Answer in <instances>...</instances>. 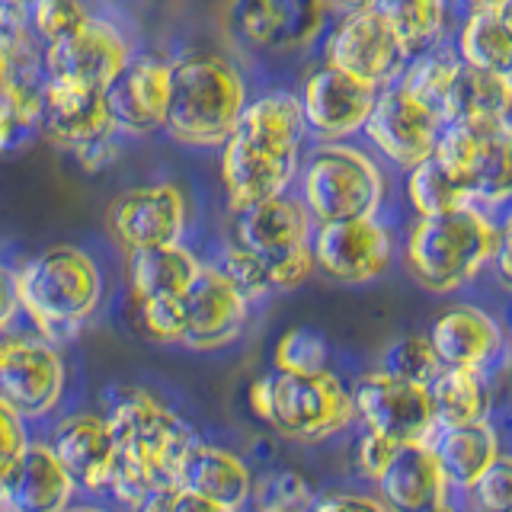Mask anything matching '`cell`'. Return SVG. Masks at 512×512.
<instances>
[{"label":"cell","mask_w":512,"mask_h":512,"mask_svg":"<svg viewBox=\"0 0 512 512\" xmlns=\"http://www.w3.org/2000/svg\"><path fill=\"white\" fill-rule=\"evenodd\" d=\"M304 138L308 125L295 93H266L244 106L231 138L221 144V183L234 215L285 196Z\"/></svg>","instance_id":"cell-1"},{"label":"cell","mask_w":512,"mask_h":512,"mask_svg":"<svg viewBox=\"0 0 512 512\" xmlns=\"http://www.w3.org/2000/svg\"><path fill=\"white\" fill-rule=\"evenodd\" d=\"M106 423L116 442L109 493L132 509L154 490L176 484L186 455L202 442L180 413L141 388H128L106 413Z\"/></svg>","instance_id":"cell-2"},{"label":"cell","mask_w":512,"mask_h":512,"mask_svg":"<svg viewBox=\"0 0 512 512\" xmlns=\"http://www.w3.org/2000/svg\"><path fill=\"white\" fill-rule=\"evenodd\" d=\"M20 311L36 324L45 343H68L90 324L103 301V272L87 250L58 244L13 272Z\"/></svg>","instance_id":"cell-3"},{"label":"cell","mask_w":512,"mask_h":512,"mask_svg":"<svg viewBox=\"0 0 512 512\" xmlns=\"http://www.w3.org/2000/svg\"><path fill=\"white\" fill-rule=\"evenodd\" d=\"M247 106L244 77L224 55L189 52L170 64L167 132L192 148H221Z\"/></svg>","instance_id":"cell-4"},{"label":"cell","mask_w":512,"mask_h":512,"mask_svg":"<svg viewBox=\"0 0 512 512\" xmlns=\"http://www.w3.org/2000/svg\"><path fill=\"white\" fill-rule=\"evenodd\" d=\"M500 228L477 205L455 208L448 215L420 218L410 228L404 263L426 292H455L493 260Z\"/></svg>","instance_id":"cell-5"},{"label":"cell","mask_w":512,"mask_h":512,"mask_svg":"<svg viewBox=\"0 0 512 512\" xmlns=\"http://www.w3.org/2000/svg\"><path fill=\"white\" fill-rule=\"evenodd\" d=\"M250 410L279 436L317 445L327 442L356 420L352 394L333 372L324 375H282L269 372L247 391Z\"/></svg>","instance_id":"cell-6"},{"label":"cell","mask_w":512,"mask_h":512,"mask_svg":"<svg viewBox=\"0 0 512 512\" xmlns=\"http://www.w3.org/2000/svg\"><path fill=\"white\" fill-rule=\"evenodd\" d=\"M301 202L314 224L375 218L384 202V176L359 148L324 144L301 173Z\"/></svg>","instance_id":"cell-7"},{"label":"cell","mask_w":512,"mask_h":512,"mask_svg":"<svg viewBox=\"0 0 512 512\" xmlns=\"http://www.w3.org/2000/svg\"><path fill=\"white\" fill-rule=\"evenodd\" d=\"M436 157L452 170L471 205L512 202V122H455L445 125Z\"/></svg>","instance_id":"cell-8"},{"label":"cell","mask_w":512,"mask_h":512,"mask_svg":"<svg viewBox=\"0 0 512 512\" xmlns=\"http://www.w3.org/2000/svg\"><path fill=\"white\" fill-rule=\"evenodd\" d=\"M410 61V48L375 10L346 13L327 39V64L372 90L394 87Z\"/></svg>","instance_id":"cell-9"},{"label":"cell","mask_w":512,"mask_h":512,"mask_svg":"<svg viewBox=\"0 0 512 512\" xmlns=\"http://www.w3.org/2000/svg\"><path fill=\"white\" fill-rule=\"evenodd\" d=\"M349 394L365 432H375L397 445H429L436 436V413H432L429 391L420 384L368 372L352 384Z\"/></svg>","instance_id":"cell-10"},{"label":"cell","mask_w":512,"mask_h":512,"mask_svg":"<svg viewBox=\"0 0 512 512\" xmlns=\"http://www.w3.org/2000/svg\"><path fill=\"white\" fill-rule=\"evenodd\" d=\"M442 128L445 122L436 109L413 100L407 90H400L394 84V87L378 90L375 106L368 112L362 132L391 164L413 170L416 164H423L426 157L436 154Z\"/></svg>","instance_id":"cell-11"},{"label":"cell","mask_w":512,"mask_h":512,"mask_svg":"<svg viewBox=\"0 0 512 512\" xmlns=\"http://www.w3.org/2000/svg\"><path fill=\"white\" fill-rule=\"evenodd\" d=\"M64 368L61 352L45 343L42 336H10L4 362H0V400L16 410L23 420H42L64 397Z\"/></svg>","instance_id":"cell-12"},{"label":"cell","mask_w":512,"mask_h":512,"mask_svg":"<svg viewBox=\"0 0 512 512\" xmlns=\"http://www.w3.org/2000/svg\"><path fill=\"white\" fill-rule=\"evenodd\" d=\"M42 61L48 80H61V84H77L103 93L112 84V77L132 61V48H128V39L119 32L116 23L90 16L71 36L45 45Z\"/></svg>","instance_id":"cell-13"},{"label":"cell","mask_w":512,"mask_h":512,"mask_svg":"<svg viewBox=\"0 0 512 512\" xmlns=\"http://www.w3.org/2000/svg\"><path fill=\"white\" fill-rule=\"evenodd\" d=\"M391 234L375 218L314 224V269L340 285H365L391 266Z\"/></svg>","instance_id":"cell-14"},{"label":"cell","mask_w":512,"mask_h":512,"mask_svg":"<svg viewBox=\"0 0 512 512\" xmlns=\"http://www.w3.org/2000/svg\"><path fill=\"white\" fill-rule=\"evenodd\" d=\"M189 221V202L180 186L151 183L122 192L109 205V231L119 244L135 250L180 244Z\"/></svg>","instance_id":"cell-15"},{"label":"cell","mask_w":512,"mask_h":512,"mask_svg":"<svg viewBox=\"0 0 512 512\" xmlns=\"http://www.w3.org/2000/svg\"><path fill=\"white\" fill-rule=\"evenodd\" d=\"M109 125L119 135H154L167 125L170 61L132 55V61L103 90Z\"/></svg>","instance_id":"cell-16"},{"label":"cell","mask_w":512,"mask_h":512,"mask_svg":"<svg viewBox=\"0 0 512 512\" xmlns=\"http://www.w3.org/2000/svg\"><path fill=\"white\" fill-rule=\"evenodd\" d=\"M183 304V346L212 352L231 346L247 327L250 301L221 276L218 266H202V272L180 298Z\"/></svg>","instance_id":"cell-17"},{"label":"cell","mask_w":512,"mask_h":512,"mask_svg":"<svg viewBox=\"0 0 512 512\" xmlns=\"http://www.w3.org/2000/svg\"><path fill=\"white\" fill-rule=\"evenodd\" d=\"M378 90L368 84H359L340 71H333L330 64L317 68L301 87V112L308 132L336 144L346 135H356L365 128L368 112L375 106Z\"/></svg>","instance_id":"cell-18"},{"label":"cell","mask_w":512,"mask_h":512,"mask_svg":"<svg viewBox=\"0 0 512 512\" xmlns=\"http://www.w3.org/2000/svg\"><path fill=\"white\" fill-rule=\"evenodd\" d=\"M324 13L327 0H234L231 26L256 48L292 52L317 36Z\"/></svg>","instance_id":"cell-19"},{"label":"cell","mask_w":512,"mask_h":512,"mask_svg":"<svg viewBox=\"0 0 512 512\" xmlns=\"http://www.w3.org/2000/svg\"><path fill=\"white\" fill-rule=\"evenodd\" d=\"M48 448L55 452L58 464L74 487L87 493H109L112 468H116V442L106 416L100 413H74L61 420L48 439Z\"/></svg>","instance_id":"cell-20"},{"label":"cell","mask_w":512,"mask_h":512,"mask_svg":"<svg viewBox=\"0 0 512 512\" xmlns=\"http://www.w3.org/2000/svg\"><path fill=\"white\" fill-rule=\"evenodd\" d=\"M311 234H314V218L308 215L304 202L292 196H276L234 215L231 244L250 250L263 263H272L285 253L308 247Z\"/></svg>","instance_id":"cell-21"},{"label":"cell","mask_w":512,"mask_h":512,"mask_svg":"<svg viewBox=\"0 0 512 512\" xmlns=\"http://www.w3.org/2000/svg\"><path fill=\"white\" fill-rule=\"evenodd\" d=\"M426 340L442 368L484 372L503 346V333L487 311L474 304H452L432 320Z\"/></svg>","instance_id":"cell-22"},{"label":"cell","mask_w":512,"mask_h":512,"mask_svg":"<svg viewBox=\"0 0 512 512\" xmlns=\"http://www.w3.org/2000/svg\"><path fill=\"white\" fill-rule=\"evenodd\" d=\"M378 500L391 512H423L429 506L448 503L445 493V474L439 468L432 448L416 442V445H397V452L378 480Z\"/></svg>","instance_id":"cell-23"},{"label":"cell","mask_w":512,"mask_h":512,"mask_svg":"<svg viewBox=\"0 0 512 512\" xmlns=\"http://www.w3.org/2000/svg\"><path fill=\"white\" fill-rule=\"evenodd\" d=\"M42 132L58 141L61 148H80V144L96 141L116 128L109 125L103 93L77 84H61V80L45 77L42 96Z\"/></svg>","instance_id":"cell-24"},{"label":"cell","mask_w":512,"mask_h":512,"mask_svg":"<svg viewBox=\"0 0 512 512\" xmlns=\"http://www.w3.org/2000/svg\"><path fill=\"white\" fill-rule=\"evenodd\" d=\"M176 487L240 512L250 503L253 474L240 455L228 452V448H221V445L199 442L186 455L180 477H176Z\"/></svg>","instance_id":"cell-25"},{"label":"cell","mask_w":512,"mask_h":512,"mask_svg":"<svg viewBox=\"0 0 512 512\" xmlns=\"http://www.w3.org/2000/svg\"><path fill=\"white\" fill-rule=\"evenodd\" d=\"M74 493V480L58 464L48 442H29L16 468L7 512H68Z\"/></svg>","instance_id":"cell-26"},{"label":"cell","mask_w":512,"mask_h":512,"mask_svg":"<svg viewBox=\"0 0 512 512\" xmlns=\"http://www.w3.org/2000/svg\"><path fill=\"white\" fill-rule=\"evenodd\" d=\"M429 448L445 474V484L458 490H471L477 484V477L500 455V439H496V429L487 420H477L468 426L436 429Z\"/></svg>","instance_id":"cell-27"},{"label":"cell","mask_w":512,"mask_h":512,"mask_svg":"<svg viewBox=\"0 0 512 512\" xmlns=\"http://www.w3.org/2000/svg\"><path fill=\"white\" fill-rule=\"evenodd\" d=\"M199 272L202 263L183 244L135 250L128 253V292L141 301L183 298Z\"/></svg>","instance_id":"cell-28"},{"label":"cell","mask_w":512,"mask_h":512,"mask_svg":"<svg viewBox=\"0 0 512 512\" xmlns=\"http://www.w3.org/2000/svg\"><path fill=\"white\" fill-rule=\"evenodd\" d=\"M439 116L445 125L455 122H503L512 116V93L503 74H490L461 64L448 87Z\"/></svg>","instance_id":"cell-29"},{"label":"cell","mask_w":512,"mask_h":512,"mask_svg":"<svg viewBox=\"0 0 512 512\" xmlns=\"http://www.w3.org/2000/svg\"><path fill=\"white\" fill-rule=\"evenodd\" d=\"M432 413H436V429L468 426L477 420H487L490 397L484 391L480 372H464V368H442L429 384Z\"/></svg>","instance_id":"cell-30"},{"label":"cell","mask_w":512,"mask_h":512,"mask_svg":"<svg viewBox=\"0 0 512 512\" xmlns=\"http://www.w3.org/2000/svg\"><path fill=\"white\" fill-rule=\"evenodd\" d=\"M461 64L490 74H506L512 68V29L496 10H471L458 39Z\"/></svg>","instance_id":"cell-31"},{"label":"cell","mask_w":512,"mask_h":512,"mask_svg":"<svg viewBox=\"0 0 512 512\" xmlns=\"http://www.w3.org/2000/svg\"><path fill=\"white\" fill-rule=\"evenodd\" d=\"M461 68V55L452 45H429L423 52L410 55L404 74L397 77V87L407 90L413 100L426 103L429 109H442V100Z\"/></svg>","instance_id":"cell-32"},{"label":"cell","mask_w":512,"mask_h":512,"mask_svg":"<svg viewBox=\"0 0 512 512\" xmlns=\"http://www.w3.org/2000/svg\"><path fill=\"white\" fill-rule=\"evenodd\" d=\"M407 199L420 218L448 215V212H455V208L471 205L464 186L455 180L452 170H448L436 154L426 157L423 164H416L413 170H407Z\"/></svg>","instance_id":"cell-33"},{"label":"cell","mask_w":512,"mask_h":512,"mask_svg":"<svg viewBox=\"0 0 512 512\" xmlns=\"http://www.w3.org/2000/svg\"><path fill=\"white\" fill-rule=\"evenodd\" d=\"M372 10L397 32L410 55L429 48L445 26V0H375Z\"/></svg>","instance_id":"cell-34"},{"label":"cell","mask_w":512,"mask_h":512,"mask_svg":"<svg viewBox=\"0 0 512 512\" xmlns=\"http://www.w3.org/2000/svg\"><path fill=\"white\" fill-rule=\"evenodd\" d=\"M42 87H13L0 90V157L20 154L42 132Z\"/></svg>","instance_id":"cell-35"},{"label":"cell","mask_w":512,"mask_h":512,"mask_svg":"<svg viewBox=\"0 0 512 512\" xmlns=\"http://www.w3.org/2000/svg\"><path fill=\"white\" fill-rule=\"evenodd\" d=\"M272 365L282 375H324L330 372V343L314 327H292L272 349Z\"/></svg>","instance_id":"cell-36"},{"label":"cell","mask_w":512,"mask_h":512,"mask_svg":"<svg viewBox=\"0 0 512 512\" xmlns=\"http://www.w3.org/2000/svg\"><path fill=\"white\" fill-rule=\"evenodd\" d=\"M378 372L429 388L432 378L442 372V362L436 359V352H432L426 336H400V340H394L381 352Z\"/></svg>","instance_id":"cell-37"},{"label":"cell","mask_w":512,"mask_h":512,"mask_svg":"<svg viewBox=\"0 0 512 512\" xmlns=\"http://www.w3.org/2000/svg\"><path fill=\"white\" fill-rule=\"evenodd\" d=\"M250 503L256 506V512H311L317 500L311 484L301 474L272 471L253 484Z\"/></svg>","instance_id":"cell-38"},{"label":"cell","mask_w":512,"mask_h":512,"mask_svg":"<svg viewBox=\"0 0 512 512\" xmlns=\"http://www.w3.org/2000/svg\"><path fill=\"white\" fill-rule=\"evenodd\" d=\"M90 10L80 0H32L29 4V29L42 45L61 42L90 20Z\"/></svg>","instance_id":"cell-39"},{"label":"cell","mask_w":512,"mask_h":512,"mask_svg":"<svg viewBox=\"0 0 512 512\" xmlns=\"http://www.w3.org/2000/svg\"><path fill=\"white\" fill-rule=\"evenodd\" d=\"M132 314L128 320L135 324V330L151 343H180L183 340V304L180 298H154L141 301L132 298Z\"/></svg>","instance_id":"cell-40"},{"label":"cell","mask_w":512,"mask_h":512,"mask_svg":"<svg viewBox=\"0 0 512 512\" xmlns=\"http://www.w3.org/2000/svg\"><path fill=\"white\" fill-rule=\"evenodd\" d=\"M218 272H221V276L228 279L247 301H256V298H263V295L272 292L266 263L260 260V256H253L250 250L237 247V244H228V247H224V256H221Z\"/></svg>","instance_id":"cell-41"},{"label":"cell","mask_w":512,"mask_h":512,"mask_svg":"<svg viewBox=\"0 0 512 512\" xmlns=\"http://www.w3.org/2000/svg\"><path fill=\"white\" fill-rule=\"evenodd\" d=\"M468 493L474 512H512V455H496Z\"/></svg>","instance_id":"cell-42"},{"label":"cell","mask_w":512,"mask_h":512,"mask_svg":"<svg viewBox=\"0 0 512 512\" xmlns=\"http://www.w3.org/2000/svg\"><path fill=\"white\" fill-rule=\"evenodd\" d=\"M269 269V285L272 292H292L301 282H308V276L314 272V256H311V244L301 247V250H292L279 256V260L266 263Z\"/></svg>","instance_id":"cell-43"},{"label":"cell","mask_w":512,"mask_h":512,"mask_svg":"<svg viewBox=\"0 0 512 512\" xmlns=\"http://www.w3.org/2000/svg\"><path fill=\"white\" fill-rule=\"evenodd\" d=\"M394 452H397V442L375 436V432H365V436L359 439V445H356V464H359V471L375 484V480L388 471Z\"/></svg>","instance_id":"cell-44"},{"label":"cell","mask_w":512,"mask_h":512,"mask_svg":"<svg viewBox=\"0 0 512 512\" xmlns=\"http://www.w3.org/2000/svg\"><path fill=\"white\" fill-rule=\"evenodd\" d=\"M71 154L77 157V164L84 167L87 173H100V170L116 164V157H119V132H109V135L96 138V141L80 144V148H74Z\"/></svg>","instance_id":"cell-45"},{"label":"cell","mask_w":512,"mask_h":512,"mask_svg":"<svg viewBox=\"0 0 512 512\" xmlns=\"http://www.w3.org/2000/svg\"><path fill=\"white\" fill-rule=\"evenodd\" d=\"M26 445H29L26 420L16 416V410L7 400H0V458H23Z\"/></svg>","instance_id":"cell-46"},{"label":"cell","mask_w":512,"mask_h":512,"mask_svg":"<svg viewBox=\"0 0 512 512\" xmlns=\"http://www.w3.org/2000/svg\"><path fill=\"white\" fill-rule=\"evenodd\" d=\"M311 512H391L384 506L378 496H368V493H333L317 500Z\"/></svg>","instance_id":"cell-47"},{"label":"cell","mask_w":512,"mask_h":512,"mask_svg":"<svg viewBox=\"0 0 512 512\" xmlns=\"http://www.w3.org/2000/svg\"><path fill=\"white\" fill-rule=\"evenodd\" d=\"M490 263L496 269V279H500L506 288H512V215L500 228V240H496V250H493Z\"/></svg>","instance_id":"cell-48"},{"label":"cell","mask_w":512,"mask_h":512,"mask_svg":"<svg viewBox=\"0 0 512 512\" xmlns=\"http://www.w3.org/2000/svg\"><path fill=\"white\" fill-rule=\"evenodd\" d=\"M20 301H16V276L0 263V330H7L13 324Z\"/></svg>","instance_id":"cell-49"},{"label":"cell","mask_w":512,"mask_h":512,"mask_svg":"<svg viewBox=\"0 0 512 512\" xmlns=\"http://www.w3.org/2000/svg\"><path fill=\"white\" fill-rule=\"evenodd\" d=\"M167 512H234L221 503H212V500H202V496L189 493L183 487H173V496H170V509Z\"/></svg>","instance_id":"cell-50"},{"label":"cell","mask_w":512,"mask_h":512,"mask_svg":"<svg viewBox=\"0 0 512 512\" xmlns=\"http://www.w3.org/2000/svg\"><path fill=\"white\" fill-rule=\"evenodd\" d=\"M16 468H20V458H0V509H7V503H10Z\"/></svg>","instance_id":"cell-51"},{"label":"cell","mask_w":512,"mask_h":512,"mask_svg":"<svg viewBox=\"0 0 512 512\" xmlns=\"http://www.w3.org/2000/svg\"><path fill=\"white\" fill-rule=\"evenodd\" d=\"M173 487L176 484H170V487H160V490H154L148 500H144L135 512H167L170 509V496H173Z\"/></svg>","instance_id":"cell-52"},{"label":"cell","mask_w":512,"mask_h":512,"mask_svg":"<svg viewBox=\"0 0 512 512\" xmlns=\"http://www.w3.org/2000/svg\"><path fill=\"white\" fill-rule=\"evenodd\" d=\"M327 4L340 7L343 13H362V10H372L375 0H327Z\"/></svg>","instance_id":"cell-53"},{"label":"cell","mask_w":512,"mask_h":512,"mask_svg":"<svg viewBox=\"0 0 512 512\" xmlns=\"http://www.w3.org/2000/svg\"><path fill=\"white\" fill-rule=\"evenodd\" d=\"M471 10H500L506 0H468Z\"/></svg>","instance_id":"cell-54"},{"label":"cell","mask_w":512,"mask_h":512,"mask_svg":"<svg viewBox=\"0 0 512 512\" xmlns=\"http://www.w3.org/2000/svg\"><path fill=\"white\" fill-rule=\"evenodd\" d=\"M496 13H500V16H503V23L512 29V0H506V4H503L500 10H496Z\"/></svg>","instance_id":"cell-55"},{"label":"cell","mask_w":512,"mask_h":512,"mask_svg":"<svg viewBox=\"0 0 512 512\" xmlns=\"http://www.w3.org/2000/svg\"><path fill=\"white\" fill-rule=\"evenodd\" d=\"M0 4H4V7H29L32 0H0Z\"/></svg>","instance_id":"cell-56"},{"label":"cell","mask_w":512,"mask_h":512,"mask_svg":"<svg viewBox=\"0 0 512 512\" xmlns=\"http://www.w3.org/2000/svg\"><path fill=\"white\" fill-rule=\"evenodd\" d=\"M423 512H455L448 503H439V506H429V509H423Z\"/></svg>","instance_id":"cell-57"},{"label":"cell","mask_w":512,"mask_h":512,"mask_svg":"<svg viewBox=\"0 0 512 512\" xmlns=\"http://www.w3.org/2000/svg\"><path fill=\"white\" fill-rule=\"evenodd\" d=\"M7 340H10V336H0V362H4V352H7Z\"/></svg>","instance_id":"cell-58"},{"label":"cell","mask_w":512,"mask_h":512,"mask_svg":"<svg viewBox=\"0 0 512 512\" xmlns=\"http://www.w3.org/2000/svg\"><path fill=\"white\" fill-rule=\"evenodd\" d=\"M68 512H106V509H96V506H80V509H68Z\"/></svg>","instance_id":"cell-59"},{"label":"cell","mask_w":512,"mask_h":512,"mask_svg":"<svg viewBox=\"0 0 512 512\" xmlns=\"http://www.w3.org/2000/svg\"><path fill=\"white\" fill-rule=\"evenodd\" d=\"M503 80H506V87H509V93H512V68H509V71L503 74Z\"/></svg>","instance_id":"cell-60"},{"label":"cell","mask_w":512,"mask_h":512,"mask_svg":"<svg viewBox=\"0 0 512 512\" xmlns=\"http://www.w3.org/2000/svg\"><path fill=\"white\" fill-rule=\"evenodd\" d=\"M0 90H4V61H0Z\"/></svg>","instance_id":"cell-61"},{"label":"cell","mask_w":512,"mask_h":512,"mask_svg":"<svg viewBox=\"0 0 512 512\" xmlns=\"http://www.w3.org/2000/svg\"><path fill=\"white\" fill-rule=\"evenodd\" d=\"M0 512H7V509H0Z\"/></svg>","instance_id":"cell-62"}]
</instances>
